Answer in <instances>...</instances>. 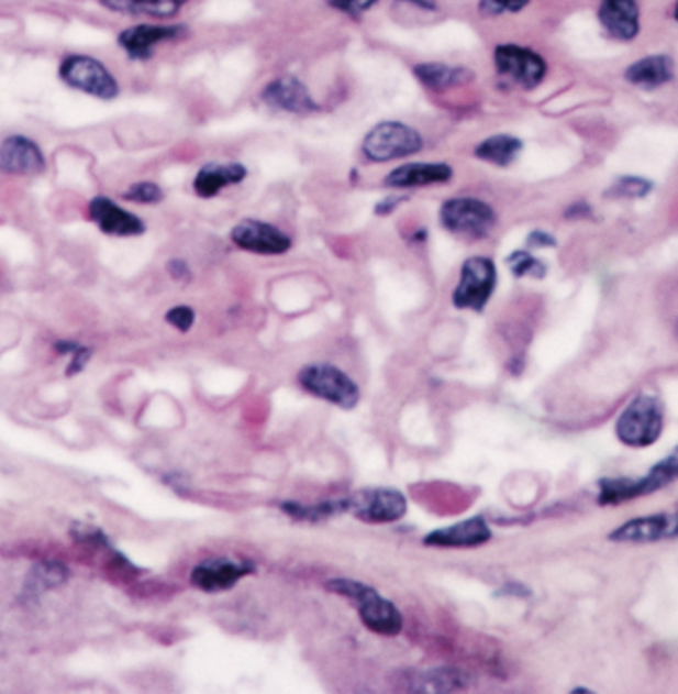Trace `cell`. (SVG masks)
<instances>
[{
	"label": "cell",
	"mask_w": 678,
	"mask_h": 694,
	"mask_svg": "<svg viewBox=\"0 0 678 694\" xmlns=\"http://www.w3.org/2000/svg\"><path fill=\"white\" fill-rule=\"evenodd\" d=\"M325 590L354 602L365 627L381 637H397L403 631V615L393 602L385 599L371 585L357 580H330Z\"/></svg>",
	"instance_id": "6da1fadb"
},
{
	"label": "cell",
	"mask_w": 678,
	"mask_h": 694,
	"mask_svg": "<svg viewBox=\"0 0 678 694\" xmlns=\"http://www.w3.org/2000/svg\"><path fill=\"white\" fill-rule=\"evenodd\" d=\"M665 429V403L653 393H638L619 415L615 434L631 449L657 443Z\"/></svg>",
	"instance_id": "7a4b0ae2"
},
{
	"label": "cell",
	"mask_w": 678,
	"mask_h": 694,
	"mask_svg": "<svg viewBox=\"0 0 678 694\" xmlns=\"http://www.w3.org/2000/svg\"><path fill=\"white\" fill-rule=\"evenodd\" d=\"M678 481V447L668 453L667 459L658 461L647 474L641 478H601L599 481L598 504L601 506H615V504L629 503L641 496L655 494L660 488H667Z\"/></svg>",
	"instance_id": "3957f363"
},
{
	"label": "cell",
	"mask_w": 678,
	"mask_h": 694,
	"mask_svg": "<svg viewBox=\"0 0 678 694\" xmlns=\"http://www.w3.org/2000/svg\"><path fill=\"white\" fill-rule=\"evenodd\" d=\"M425 147L423 135L403 121H381L365 135L362 152L369 162L405 159Z\"/></svg>",
	"instance_id": "277c9868"
},
{
	"label": "cell",
	"mask_w": 678,
	"mask_h": 694,
	"mask_svg": "<svg viewBox=\"0 0 678 694\" xmlns=\"http://www.w3.org/2000/svg\"><path fill=\"white\" fill-rule=\"evenodd\" d=\"M60 80L71 90L88 93L91 98L110 101L118 98L120 84L103 62L88 54H70L60 62Z\"/></svg>",
	"instance_id": "5b68a950"
},
{
	"label": "cell",
	"mask_w": 678,
	"mask_h": 694,
	"mask_svg": "<svg viewBox=\"0 0 678 694\" xmlns=\"http://www.w3.org/2000/svg\"><path fill=\"white\" fill-rule=\"evenodd\" d=\"M298 382L310 395L332 403L345 411L355 409L362 399V392H359L357 383L347 373L342 372L335 365H330V363L305 365L298 375Z\"/></svg>",
	"instance_id": "8992f818"
},
{
	"label": "cell",
	"mask_w": 678,
	"mask_h": 694,
	"mask_svg": "<svg viewBox=\"0 0 678 694\" xmlns=\"http://www.w3.org/2000/svg\"><path fill=\"white\" fill-rule=\"evenodd\" d=\"M497 264L487 256H470L463 262L460 278L453 293V304L458 310L482 312L497 290Z\"/></svg>",
	"instance_id": "52a82bcc"
},
{
	"label": "cell",
	"mask_w": 678,
	"mask_h": 694,
	"mask_svg": "<svg viewBox=\"0 0 678 694\" xmlns=\"http://www.w3.org/2000/svg\"><path fill=\"white\" fill-rule=\"evenodd\" d=\"M441 224L456 236L470 241L487 239L497 224V212L482 199L475 197H455L443 202Z\"/></svg>",
	"instance_id": "ba28073f"
},
{
	"label": "cell",
	"mask_w": 678,
	"mask_h": 694,
	"mask_svg": "<svg viewBox=\"0 0 678 694\" xmlns=\"http://www.w3.org/2000/svg\"><path fill=\"white\" fill-rule=\"evenodd\" d=\"M494 66L502 78H507L524 90L537 88L547 74L546 60L537 52L518 46V44L497 46Z\"/></svg>",
	"instance_id": "9c48e42d"
},
{
	"label": "cell",
	"mask_w": 678,
	"mask_h": 694,
	"mask_svg": "<svg viewBox=\"0 0 678 694\" xmlns=\"http://www.w3.org/2000/svg\"><path fill=\"white\" fill-rule=\"evenodd\" d=\"M347 500H349V510L362 522L391 524L405 518L407 498L393 488L362 491Z\"/></svg>",
	"instance_id": "30bf717a"
},
{
	"label": "cell",
	"mask_w": 678,
	"mask_h": 694,
	"mask_svg": "<svg viewBox=\"0 0 678 694\" xmlns=\"http://www.w3.org/2000/svg\"><path fill=\"white\" fill-rule=\"evenodd\" d=\"M678 538V508L673 513L638 516L609 532V540L618 543H657Z\"/></svg>",
	"instance_id": "8fae6325"
},
{
	"label": "cell",
	"mask_w": 678,
	"mask_h": 694,
	"mask_svg": "<svg viewBox=\"0 0 678 694\" xmlns=\"http://www.w3.org/2000/svg\"><path fill=\"white\" fill-rule=\"evenodd\" d=\"M251 574H254V565L251 562L233 560L229 555H216L192 568L191 584L207 594H219L233 590L234 585Z\"/></svg>",
	"instance_id": "7c38bea8"
},
{
	"label": "cell",
	"mask_w": 678,
	"mask_h": 694,
	"mask_svg": "<svg viewBox=\"0 0 678 694\" xmlns=\"http://www.w3.org/2000/svg\"><path fill=\"white\" fill-rule=\"evenodd\" d=\"M231 241L241 251L263 254V256H278L292 249V239L274 227L270 222L258 219H244L231 231Z\"/></svg>",
	"instance_id": "4fadbf2b"
},
{
	"label": "cell",
	"mask_w": 678,
	"mask_h": 694,
	"mask_svg": "<svg viewBox=\"0 0 678 694\" xmlns=\"http://www.w3.org/2000/svg\"><path fill=\"white\" fill-rule=\"evenodd\" d=\"M185 34L182 24H137L120 32L118 44L132 60H149L163 42L177 41Z\"/></svg>",
	"instance_id": "5bb4252c"
},
{
	"label": "cell",
	"mask_w": 678,
	"mask_h": 694,
	"mask_svg": "<svg viewBox=\"0 0 678 694\" xmlns=\"http://www.w3.org/2000/svg\"><path fill=\"white\" fill-rule=\"evenodd\" d=\"M0 172L32 177L46 172V157L38 143L26 135H9L0 143Z\"/></svg>",
	"instance_id": "9a60e30c"
},
{
	"label": "cell",
	"mask_w": 678,
	"mask_h": 694,
	"mask_svg": "<svg viewBox=\"0 0 678 694\" xmlns=\"http://www.w3.org/2000/svg\"><path fill=\"white\" fill-rule=\"evenodd\" d=\"M91 221L98 224V229L103 234L110 236H140L145 232V222L133 214L125 211L118 202L112 201L110 197H93L88 205Z\"/></svg>",
	"instance_id": "2e32d148"
},
{
	"label": "cell",
	"mask_w": 678,
	"mask_h": 694,
	"mask_svg": "<svg viewBox=\"0 0 678 694\" xmlns=\"http://www.w3.org/2000/svg\"><path fill=\"white\" fill-rule=\"evenodd\" d=\"M492 540V530L482 516H473L463 522L438 528L425 536V546L435 548H476Z\"/></svg>",
	"instance_id": "e0dca14e"
},
{
	"label": "cell",
	"mask_w": 678,
	"mask_h": 694,
	"mask_svg": "<svg viewBox=\"0 0 678 694\" xmlns=\"http://www.w3.org/2000/svg\"><path fill=\"white\" fill-rule=\"evenodd\" d=\"M263 101L274 110L286 113H312L318 111V103L312 100L310 91L294 76H280L270 81L263 91Z\"/></svg>",
	"instance_id": "ac0fdd59"
},
{
	"label": "cell",
	"mask_w": 678,
	"mask_h": 694,
	"mask_svg": "<svg viewBox=\"0 0 678 694\" xmlns=\"http://www.w3.org/2000/svg\"><path fill=\"white\" fill-rule=\"evenodd\" d=\"M599 22L611 38L631 42L641 31V11L637 0H601Z\"/></svg>",
	"instance_id": "d6986e66"
},
{
	"label": "cell",
	"mask_w": 678,
	"mask_h": 694,
	"mask_svg": "<svg viewBox=\"0 0 678 694\" xmlns=\"http://www.w3.org/2000/svg\"><path fill=\"white\" fill-rule=\"evenodd\" d=\"M455 177V172L446 163H405L385 177L384 183L391 189H421L433 185H445Z\"/></svg>",
	"instance_id": "ffe728a7"
},
{
	"label": "cell",
	"mask_w": 678,
	"mask_h": 694,
	"mask_svg": "<svg viewBox=\"0 0 678 694\" xmlns=\"http://www.w3.org/2000/svg\"><path fill=\"white\" fill-rule=\"evenodd\" d=\"M248 169L241 163H209L192 179V189L201 199H213L226 187L243 183Z\"/></svg>",
	"instance_id": "44dd1931"
},
{
	"label": "cell",
	"mask_w": 678,
	"mask_h": 694,
	"mask_svg": "<svg viewBox=\"0 0 678 694\" xmlns=\"http://www.w3.org/2000/svg\"><path fill=\"white\" fill-rule=\"evenodd\" d=\"M675 76V62L667 54H653L629 66L625 78L635 86L655 90L658 86H665Z\"/></svg>",
	"instance_id": "7402d4cb"
},
{
	"label": "cell",
	"mask_w": 678,
	"mask_h": 694,
	"mask_svg": "<svg viewBox=\"0 0 678 694\" xmlns=\"http://www.w3.org/2000/svg\"><path fill=\"white\" fill-rule=\"evenodd\" d=\"M416 80L421 81L425 88L433 91H445L456 86H463L466 81L473 80L475 74L463 68V66H448L441 62H429L415 66Z\"/></svg>",
	"instance_id": "603a6c76"
},
{
	"label": "cell",
	"mask_w": 678,
	"mask_h": 694,
	"mask_svg": "<svg viewBox=\"0 0 678 694\" xmlns=\"http://www.w3.org/2000/svg\"><path fill=\"white\" fill-rule=\"evenodd\" d=\"M108 11L130 16L171 19L189 0H100Z\"/></svg>",
	"instance_id": "cb8c5ba5"
},
{
	"label": "cell",
	"mask_w": 678,
	"mask_h": 694,
	"mask_svg": "<svg viewBox=\"0 0 678 694\" xmlns=\"http://www.w3.org/2000/svg\"><path fill=\"white\" fill-rule=\"evenodd\" d=\"M522 150H524L522 140H518L514 135H508V133H498V135H490L485 142L478 143L475 155L476 159H480V162L492 163L497 167H510L520 157Z\"/></svg>",
	"instance_id": "d4e9b609"
},
{
	"label": "cell",
	"mask_w": 678,
	"mask_h": 694,
	"mask_svg": "<svg viewBox=\"0 0 678 694\" xmlns=\"http://www.w3.org/2000/svg\"><path fill=\"white\" fill-rule=\"evenodd\" d=\"M282 513L288 514L290 518L300 520V522H320L335 514L347 513L349 510V500H330V503L315 504V506H304L298 503L280 504Z\"/></svg>",
	"instance_id": "484cf974"
},
{
	"label": "cell",
	"mask_w": 678,
	"mask_h": 694,
	"mask_svg": "<svg viewBox=\"0 0 678 694\" xmlns=\"http://www.w3.org/2000/svg\"><path fill=\"white\" fill-rule=\"evenodd\" d=\"M68 580V568L58 562H41L34 565L26 580V592L38 595L46 590H54Z\"/></svg>",
	"instance_id": "4316f807"
},
{
	"label": "cell",
	"mask_w": 678,
	"mask_h": 694,
	"mask_svg": "<svg viewBox=\"0 0 678 694\" xmlns=\"http://www.w3.org/2000/svg\"><path fill=\"white\" fill-rule=\"evenodd\" d=\"M507 264L516 278L532 276V278L540 280L546 276L547 272L546 264L527 251L512 252L507 258Z\"/></svg>",
	"instance_id": "83f0119b"
},
{
	"label": "cell",
	"mask_w": 678,
	"mask_h": 694,
	"mask_svg": "<svg viewBox=\"0 0 678 694\" xmlns=\"http://www.w3.org/2000/svg\"><path fill=\"white\" fill-rule=\"evenodd\" d=\"M125 201L137 202V205H157L163 201L165 192L157 183L140 181L133 183L132 187L122 195Z\"/></svg>",
	"instance_id": "f1b7e54d"
},
{
	"label": "cell",
	"mask_w": 678,
	"mask_h": 694,
	"mask_svg": "<svg viewBox=\"0 0 678 694\" xmlns=\"http://www.w3.org/2000/svg\"><path fill=\"white\" fill-rule=\"evenodd\" d=\"M651 191H653V183L641 177H623L615 185L619 197H627V199H643Z\"/></svg>",
	"instance_id": "f546056e"
},
{
	"label": "cell",
	"mask_w": 678,
	"mask_h": 694,
	"mask_svg": "<svg viewBox=\"0 0 678 694\" xmlns=\"http://www.w3.org/2000/svg\"><path fill=\"white\" fill-rule=\"evenodd\" d=\"M530 0H480V12L497 16L502 12H520L526 9Z\"/></svg>",
	"instance_id": "4dcf8cb0"
},
{
	"label": "cell",
	"mask_w": 678,
	"mask_h": 694,
	"mask_svg": "<svg viewBox=\"0 0 678 694\" xmlns=\"http://www.w3.org/2000/svg\"><path fill=\"white\" fill-rule=\"evenodd\" d=\"M165 320L169 326H173L175 330H179V332H189L192 328V323H194V312H192V308L189 306H175L171 308L167 316H165Z\"/></svg>",
	"instance_id": "1f68e13d"
},
{
	"label": "cell",
	"mask_w": 678,
	"mask_h": 694,
	"mask_svg": "<svg viewBox=\"0 0 678 694\" xmlns=\"http://www.w3.org/2000/svg\"><path fill=\"white\" fill-rule=\"evenodd\" d=\"M332 4H334L335 9L347 12L352 16H359V14H364L369 9H374L377 0H332Z\"/></svg>",
	"instance_id": "d6a6232c"
},
{
	"label": "cell",
	"mask_w": 678,
	"mask_h": 694,
	"mask_svg": "<svg viewBox=\"0 0 678 694\" xmlns=\"http://www.w3.org/2000/svg\"><path fill=\"white\" fill-rule=\"evenodd\" d=\"M71 360L70 365H68V375H76V373H80L84 367H86V363L90 362L91 350L90 348H84V345H78L74 352L70 353Z\"/></svg>",
	"instance_id": "836d02e7"
},
{
	"label": "cell",
	"mask_w": 678,
	"mask_h": 694,
	"mask_svg": "<svg viewBox=\"0 0 678 694\" xmlns=\"http://www.w3.org/2000/svg\"><path fill=\"white\" fill-rule=\"evenodd\" d=\"M527 246L530 249H552V246H556V239L546 231H532L527 234Z\"/></svg>",
	"instance_id": "e575fe53"
},
{
	"label": "cell",
	"mask_w": 678,
	"mask_h": 694,
	"mask_svg": "<svg viewBox=\"0 0 678 694\" xmlns=\"http://www.w3.org/2000/svg\"><path fill=\"white\" fill-rule=\"evenodd\" d=\"M167 271L171 274L173 280H177V283H187L191 278V271H189V266H187L185 261L169 262Z\"/></svg>",
	"instance_id": "d590c367"
},
{
	"label": "cell",
	"mask_w": 678,
	"mask_h": 694,
	"mask_svg": "<svg viewBox=\"0 0 678 694\" xmlns=\"http://www.w3.org/2000/svg\"><path fill=\"white\" fill-rule=\"evenodd\" d=\"M403 201H405L403 197H387V199H381V201L375 205V214H377V217H387V214H391V212L396 211L397 207Z\"/></svg>",
	"instance_id": "8d00e7d4"
},
{
	"label": "cell",
	"mask_w": 678,
	"mask_h": 694,
	"mask_svg": "<svg viewBox=\"0 0 678 694\" xmlns=\"http://www.w3.org/2000/svg\"><path fill=\"white\" fill-rule=\"evenodd\" d=\"M401 2L413 4L416 9H421V11L426 12H435L436 9H438V2H436V0H401Z\"/></svg>",
	"instance_id": "74e56055"
},
{
	"label": "cell",
	"mask_w": 678,
	"mask_h": 694,
	"mask_svg": "<svg viewBox=\"0 0 678 694\" xmlns=\"http://www.w3.org/2000/svg\"><path fill=\"white\" fill-rule=\"evenodd\" d=\"M586 212H589V207L586 202H577L569 211H567V219H576L577 217H586Z\"/></svg>",
	"instance_id": "f35d334b"
},
{
	"label": "cell",
	"mask_w": 678,
	"mask_h": 694,
	"mask_svg": "<svg viewBox=\"0 0 678 694\" xmlns=\"http://www.w3.org/2000/svg\"><path fill=\"white\" fill-rule=\"evenodd\" d=\"M504 594H510V595H530V592H527V590H526V587H524V585L508 584V585H504V587H502V592H500V595H504Z\"/></svg>",
	"instance_id": "ab89813d"
},
{
	"label": "cell",
	"mask_w": 678,
	"mask_h": 694,
	"mask_svg": "<svg viewBox=\"0 0 678 694\" xmlns=\"http://www.w3.org/2000/svg\"><path fill=\"white\" fill-rule=\"evenodd\" d=\"M78 345H80V343L56 342V345H54V348H56V352L62 353V355H70V353L74 352V350H76Z\"/></svg>",
	"instance_id": "60d3db41"
},
{
	"label": "cell",
	"mask_w": 678,
	"mask_h": 694,
	"mask_svg": "<svg viewBox=\"0 0 678 694\" xmlns=\"http://www.w3.org/2000/svg\"><path fill=\"white\" fill-rule=\"evenodd\" d=\"M574 693H591V691H589V689H574Z\"/></svg>",
	"instance_id": "b9f144b4"
},
{
	"label": "cell",
	"mask_w": 678,
	"mask_h": 694,
	"mask_svg": "<svg viewBox=\"0 0 678 694\" xmlns=\"http://www.w3.org/2000/svg\"><path fill=\"white\" fill-rule=\"evenodd\" d=\"M675 19H677V22H678V0H677V4H675Z\"/></svg>",
	"instance_id": "7bdbcfd3"
}]
</instances>
